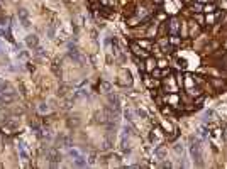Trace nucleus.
I'll return each instance as SVG.
<instances>
[{
  "mask_svg": "<svg viewBox=\"0 0 227 169\" xmlns=\"http://www.w3.org/2000/svg\"><path fill=\"white\" fill-rule=\"evenodd\" d=\"M200 139L198 137H193L190 140V154L193 161L197 162V166H202V145H200Z\"/></svg>",
  "mask_w": 227,
  "mask_h": 169,
  "instance_id": "f257e3e1",
  "label": "nucleus"
},
{
  "mask_svg": "<svg viewBox=\"0 0 227 169\" xmlns=\"http://www.w3.org/2000/svg\"><path fill=\"white\" fill-rule=\"evenodd\" d=\"M17 151H19V157H21L22 162H27L29 161V152H27L26 144L22 142V140H17Z\"/></svg>",
  "mask_w": 227,
  "mask_h": 169,
  "instance_id": "f03ea898",
  "label": "nucleus"
},
{
  "mask_svg": "<svg viewBox=\"0 0 227 169\" xmlns=\"http://www.w3.org/2000/svg\"><path fill=\"white\" fill-rule=\"evenodd\" d=\"M17 17H19V21L22 22V26L24 27H29L31 24H29V12L26 10V9H19V12H17Z\"/></svg>",
  "mask_w": 227,
  "mask_h": 169,
  "instance_id": "7ed1b4c3",
  "label": "nucleus"
},
{
  "mask_svg": "<svg viewBox=\"0 0 227 169\" xmlns=\"http://www.w3.org/2000/svg\"><path fill=\"white\" fill-rule=\"evenodd\" d=\"M178 81H175V78H168L166 81H164V90L171 91V93H175V91H178Z\"/></svg>",
  "mask_w": 227,
  "mask_h": 169,
  "instance_id": "20e7f679",
  "label": "nucleus"
},
{
  "mask_svg": "<svg viewBox=\"0 0 227 169\" xmlns=\"http://www.w3.org/2000/svg\"><path fill=\"white\" fill-rule=\"evenodd\" d=\"M131 49H132V53L136 54V56H141V58H148V56H149L148 51H144L143 48H139L136 42H132V44H131Z\"/></svg>",
  "mask_w": 227,
  "mask_h": 169,
  "instance_id": "39448f33",
  "label": "nucleus"
},
{
  "mask_svg": "<svg viewBox=\"0 0 227 169\" xmlns=\"http://www.w3.org/2000/svg\"><path fill=\"white\" fill-rule=\"evenodd\" d=\"M37 44H39V39H37L36 34H29V36H26V46L27 48H37Z\"/></svg>",
  "mask_w": 227,
  "mask_h": 169,
  "instance_id": "423d86ee",
  "label": "nucleus"
},
{
  "mask_svg": "<svg viewBox=\"0 0 227 169\" xmlns=\"http://www.w3.org/2000/svg\"><path fill=\"white\" fill-rule=\"evenodd\" d=\"M168 29H169V32H171V36H176L178 34V29H180V22H178V19H171L169 21V24H168Z\"/></svg>",
  "mask_w": 227,
  "mask_h": 169,
  "instance_id": "0eeeda50",
  "label": "nucleus"
},
{
  "mask_svg": "<svg viewBox=\"0 0 227 169\" xmlns=\"http://www.w3.org/2000/svg\"><path fill=\"white\" fill-rule=\"evenodd\" d=\"M109 101H110L112 110L115 112V113H119V108H121V101H119V98H117L115 95H109Z\"/></svg>",
  "mask_w": 227,
  "mask_h": 169,
  "instance_id": "6e6552de",
  "label": "nucleus"
},
{
  "mask_svg": "<svg viewBox=\"0 0 227 169\" xmlns=\"http://www.w3.org/2000/svg\"><path fill=\"white\" fill-rule=\"evenodd\" d=\"M159 132H161L159 129H156V130H153V132H151L149 139H151V142H153V144H159L161 140H163V134H159Z\"/></svg>",
  "mask_w": 227,
  "mask_h": 169,
  "instance_id": "1a4fd4ad",
  "label": "nucleus"
},
{
  "mask_svg": "<svg viewBox=\"0 0 227 169\" xmlns=\"http://www.w3.org/2000/svg\"><path fill=\"white\" fill-rule=\"evenodd\" d=\"M73 166H76V168H85V166H88V162H87V157H85L83 154H81V156H78L76 159H73Z\"/></svg>",
  "mask_w": 227,
  "mask_h": 169,
  "instance_id": "9d476101",
  "label": "nucleus"
},
{
  "mask_svg": "<svg viewBox=\"0 0 227 169\" xmlns=\"http://www.w3.org/2000/svg\"><path fill=\"white\" fill-rule=\"evenodd\" d=\"M48 157H49V161H51V166H56V162L59 161V152L58 151H49Z\"/></svg>",
  "mask_w": 227,
  "mask_h": 169,
  "instance_id": "9b49d317",
  "label": "nucleus"
},
{
  "mask_svg": "<svg viewBox=\"0 0 227 169\" xmlns=\"http://www.w3.org/2000/svg\"><path fill=\"white\" fill-rule=\"evenodd\" d=\"M154 156L158 159H163L164 156H166V149H164L163 145H158V147L154 149Z\"/></svg>",
  "mask_w": 227,
  "mask_h": 169,
  "instance_id": "f8f14e48",
  "label": "nucleus"
},
{
  "mask_svg": "<svg viewBox=\"0 0 227 169\" xmlns=\"http://www.w3.org/2000/svg\"><path fill=\"white\" fill-rule=\"evenodd\" d=\"M70 58L75 59V61H78V63L81 61V56H80V53H78V49H76V48H71V49H70Z\"/></svg>",
  "mask_w": 227,
  "mask_h": 169,
  "instance_id": "ddd939ff",
  "label": "nucleus"
},
{
  "mask_svg": "<svg viewBox=\"0 0 227 169\" xmlns=\"http://www.w3.org/2000/svg\"><path fill=\"white\" fill-rule=\"evenodd\" d=\"M68 156L70 157H73V159H76L78 156H81V152H80L78 149H75V147H68Z\"/></svg>",
  "mask_w": 227,
  "mask_h": 169,
  "instance_id": "4468645a",
  "label": "nucleus"
},
{
  "mask_svg": "<svg viewBox=\"0 0 227 169\" xmlns=\"http://www.w3.org/2000/svg\"><path fill=\"white\" fill-rule=\"evenodd\" d=\"M207 135H209V134H207L205 127H200V129H198V132H197V137L200 139V140H205V139H207Z\"/></svg>",
  "mask_w": 227,
  "mask_h": 169,
  "instance_id": "2eb2a0df",
  "label": "nucleus"
},
{
  "mask_svg": "<svg viewBox=\"0 0 227 169\" xmlns=\"http://www.w3.org/2000/svg\"><path fill=\"white\" fill-rule=\"evenodd\" d=\"M100 90L104 91V93H110L112 84H110V83H107V81H102V83H100Z\"/></svg>",
  "mask_w": 227,
  "mask_h": 169,
  "instance_id": "dca6fc26",
  "label": "nucleus"
},
{
  "mask_svg": "<svg viewBox=\"0 0 227 169\" xmlns=\"http://www.w3.org/2000/svg\"><path fill=\"white\" fill-rule=\"evenodd\" d=\"M146 64H148V66H146L144 69H146V71H153V69H154V66H156V61L149 58V59H148V63H146Z\"/></svg>",
  "mask_w": 227,
  "mask_h": 169,
  "instance_id": "f3484780",
  "label": "nucleus"
},
{
  "mask_svg": "<svg viewBox=\"0 0 227 169\" xmlns=\"http://www.w3.org/2000/svg\"><path fill=\"white\" fill-rule=\"evenodd\" d=\"M37 110H39V113H42V115H44V113H48V112H49V107L46 105V103H39Z\"/></svg>",
  "mask_w": 227,
  "mask_h": 169,
  "instance_id": "a211bd4d",
  "label": "nucleus"
},
{
  "mask_svg": "<svg viewBox=\"0 0 227 169\" xmlns=\"http://www.w3.org/2000/svg\"><path fill=\"white\" fill-rule=\"evenodd\" d=\"M87 95H88V93H87L85 90H78L76 93H75V100H78V98H85Z\"/></svg>",
  "mask_w": 227,
  "mask_h": 169,
  "instance_id": "6ab92c4d",
  "label": "nucleus"
},
{
  "mask_svg": "<svg viewBox=\"0 0 227 169\" xmlns=\"http://www.w3.org/2000/svg\"><path fill=\"white\" fill-rule=\"evenodd\" d=\"M175 152L178 154H181V156H183V152H185V149H183V145H181V144H176V145H175Z\"/></svg>",
  "mask_w": 227,
  "mask_h": 169,
  "instance_id": "aec40b11",
  "label": "nucleus"
},
{
  "mask_svg": "<svg viewBox=\"0 0 227 169\" xmlns=\"http://www.w3.org/2000/svg\"><path fill=\"white\" fill-rule=\"evenodd\" d=\"M136 113H138V117H141V118H148V113H146L143 108H138V110H136Z\"/></svg>",
  "mask_w": 227,
  "mask_h": 169,
  "instance_id": "412c9836",
  "label": "nucleus"
},
{
  "mask_svg": "<svg viewBox=\"0 0 227 169\" xmlns=\"http://www.w3.org/2000/svg\"><path fill=\"white\" fill-rule=\"evenodd\" d=\"M7 127L14 130V129H17V127H19V122H17V120H10V122H9V123H7Z\"/></svg>",
  "mask_w": 227,
  "mask_h": 169,
  "instance_id": "4be33fe9",
  "label": "nucleus"
},
{
  "mask_svg": "<svg viewBox=\"0 0 227 169\" xmlns=\"http://www.w3.org/2000/svg\"><path fill=\"white\" fill-rule=\"evenodd\" d=\"M48 37H54V24H51L48 29Z\"/></svg>",
  "mask_w": 227,
  "mask_h": 169,
  "instance_id": "5701e85b",
  "label": "nucleus"
},
{
  "mask_svg": "<svg viewBox=\"0 0 227 169\" xmlns=\"http://www.w3.org/2000/svg\"><path fill=\"white\" fill-rule=\"evenodd\" d=\"M212 83L215 84L217 88H222V86H224V81H219V79H212Z\"/></svg>",
  "mask_w": 227,
  "mask_h": 169,
  "instance_id": "b1692460",
  "label": "nucleus"
},
{
  "mask_svg": "<svg viewBox=\"0 0 227 169\" xmlns=\"http://www.w3.org/2000/svg\"><path fill=\"white\" fill-rule=\"evenodd\" d=\"M5 86H7V83L0 78V93H2V91H5Z\"/></svg>",
  "mask_w": 227,
  "mask_h": 169,
  "instance_id": "393cba45",
  "label": "nucleus"
},
{
  "mask_svg": "<svg viewBox=\"0 0 227 169\" xmlns=\"http://www.w3.org/2000/svg\"><path fill=\"white\" fill-rule=\"evenodd\" d=\"M214 10H215V5H214V4H210V5L205 7V12H214Z\"/></svg>",
  "mask_w": 227,
  "mask_h": 169,
  "instance_id": "a878e982",
  "label": "nucleus"
},
{
  "mask_svg": "<svg viewBox=\"0 0 227 169\" xmlns=\"http://www.w3.org/2000/svg\"><path fill=\"white\" fill-rule=\"evenodd\" d=\"M192 9H197V12H200V10H202V5H198V4H197V5H193Z\"/></svg>",
  "mask_w": 227,
  "mask_h": 169,
  "instance_id": "bb28decb",
  "label": "nucleus"
},
{
  "mask_svg": "<svg viewBox=\"0 0 227 169\" xmlns=\"http://www.w3.org/2000/svg\"><path fill=\"white\" fill-rule=\"evenodd\" d=\"M169 112H171V110H169V108H166V107H164V108H163V113H164V115H168Z\"/></svg>",
  "mask_w": 227,
  "mask_h": 169,
  "instance_id": "cd10ccee",
  "label": "nucleus"
},
{
  "mask_svg": "<svg viewBox=\"0 0 227 169\" xmlns=\"http://www.w3.org/2000/svg\"><path fill=\"white\" fill-rule=\"evenodd\" d=\"M158 66H159V68H164V66H166V63H164V61H159Z\"/></svg>",
  "mask_w": 227,
  "mask_h": 169,
  "instance_id": "c85d7f7f",
  "label": "nucleus"
},
{
  "mask_svg": "<svg viewBox=\"0 0 227 169\" xmlns=\"http://www.w3.org/2000/svg\"><path fill=\"white\" fill-rule=\"evenodd\" d=\"M100 2H102V4H105V5H107V4H110L112 0H100Z\"/></svg>",
  "mask_w": 227,
  "mask_h": 169,
  "instance_id": "c756f323",
  "label": "nucleus"
},
{
  "mask_svg": "<svg viewBox=\"0 0 227 169\" xmlns=\"http://www.w3.org/2000/svg\"><path fill=\"white\" fill-rule=\"evenodd\" d=\"M156 2H159V0H156Z\"/></svg>",
  "mask_w": 227,
  "mask_h": 169,
  "instance_id": "7c9ffc66",
  "label": "nucleus"
}]
</instances>
